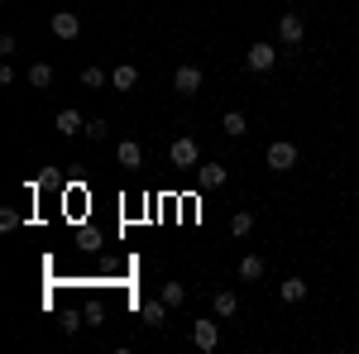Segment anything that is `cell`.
<instances>
[{"label": "cell", "mask_w": 359, "mask_h": 354, "mask_svg": "<svg viewBox=\"0 0 359 354\" xmlns=\"http://www.w3.org/2000/svg\"><path fill=\"white\" fill-rule=\"evenodd\" d=\"M269 168H273V172H292V168H297V144H292V139L269 144Z\"/></svg>", "instance_id": "6da1fadb"}, {"label": "cell", "mask_w": 359, "mask_h": 354, "mask_svg": "<svg viewBox=\"0 0 359 354\" xmlns=\"http://www.w3.org/2000/svg\"><path fill=\"white\" fill-rule=\"evenodd\" d=\"M168 158H172V168H196V163H201V149H196L192 135H182V139H172Z\"/></svg>", "instance_id": "7a4b0ae2"}, {"label": "cell", "mask_w": 359, "mask_h": 354, "mask_svg": "<svg viewBox=\"0 0 359 354\" xmlns=\"http://www.w3.org/2000/svg\"><path fill=\"white\" fill-rule=\"evenodd\" d=\"M225 182H230V168L225 163H196V187L201 191H216Z\"/></svg>", "instance_id": "3957f363"}, {"label": "cell", "mask_w": 359, "mask_h": 354, "mask_svg": "<svg viewBox=\"0 0 359 354\" xmlns=\"http://www.w3.org/2000/svg\"><path fill=\"white\" fill-rule=\"evenodd\" d=\"M278 62V48L273 43H249V53H245V67L249 72H269Z\"/></svg>", "instance_id": "277c9868"}, {"label": "cell", "mask_w": 359, "mask_h": 354, "mask_svg": "<svg viewBox=\"0 0 359 354\" xmlns=\"http://www.w3.org/2000/svg\"><path fill=\"white\" fill-rule=\"evenodd\" d=\"M201 82H206V77H201V67H196V62H182V67L172 72V86H177L182 96H196V91H201Z\"/></svg>", "instance_id": "5b68a950"}, {"label": "cell", "mask_w": 359, "mask_h": 354, "mask_svg": "<svg viewBox=\"0 0 359 354\" xmlns=\"http://www.w3.org/2000/svg\"><path fill=\"white\" fill-rule=\"evenodd\" d=\"M48 29H53V39H67V43H72V39L82 34V20H77L72 10H57L53 20H48Z\"/></svg>", "instance_id": "8992f818"}, {"label": "cell", "mask_w": 359, "mask_h": 354, "mask_svg": "<svg viewBox=\"0 0 359 354\" xmlns=\"http://www.w3.org/2000/svg\"><path fill=\"white\" fill-rule=\"evenodd\" d=\"M278 39H283V43H302L306 39L302 15H278Z\"/></svg>", "instance_id": "52a82bcc"}, {"label": "cell", "mask_w": 359, "mask_h": 354, "mask_svg": "<svg viewBox=\"0 0 359 354\" xmlns=\"http://www.w3.org/2000/svg\"><path fill=\"white\" fill-rule=\"evenodd\" d=\"M192 340H196V350H216L221 345V321H196Z\"/></svg>", "instance_id": "ba28073f"}, {"label": "cell", "mask_w": 359, "mask_h": 354, "mask_svg": "<svg viewBox=\"0 0 359 354\" xmlns=\"http://www.w3.org/2000/svg\"><path fill=\"white\" fill-rule=\"evenodd\" d=\"M53 130H57V135H82V130H86L82 110H72V106H67V110H57V115H53Z\"/></svg>", "instance_id": "9c48e42d"}, {"label": "cell", "mask_w": 359, "mask_h": 354, "mask_svg": "<svg viewBox=\"0 0 359 354\" xmlns=\"http://www.w3.org/2000/svg\"><path fill=\"white\" fill-rule=\"evenodd\" d=\"M115 163L120 168H139L144 163V149H139L135 139H120V144H115Z\"/></svg>", "instance_id": "30bf717a"}, {"label": "cell", "mask_w": 359, "mask_h": 354, "mask_svg": "<svg viewBox=\"0 0 359 354\" xmlns=\"http://www.w3.org/2000/svg\"><path fill=\"white\" fill-rule=\"evenodd\" d=\"M221 135H230V139H245L249 135L245 110H225V115H221Z\"/></svg>", "instance_id": "8fae6325"}, {"label": "cell", "mask_w": 359, "mask_h": 354, "mask_svg": "<svg viewBox=\"0 0 359 354\" xmlns=\"http://www.w3.org/2000/svg\"><path fill=\"white\" fill-rule=\"evenodd\" d=\"M135 82H139V67H135V62H120V67L111 72V86H115V91H135Z\"/></svg>", "instance_id": "7c38bea8"}, {"label": "cell", "mask_w": 359, "mask_h": 354, "mask_svg": "<svg viewBox=\"0 0 359 354\" xmlns=\"http://www.w3.org/2000/svg\"><path fill=\"white\" fill-rule=\"evenodd\" d=\"M278 297L287 301V306H297V301L306 297V282L297 278V273H292V278H283V287H278Z\"/></svg>", "instance_id": "4fadbf2b"}, {"label": "cell", "mask_w": 359, "mask_h": 354, "mask_svg": "<svg viewBox=\"0 0 359 354\" xmlns=\"http://www.w3.org/2000/svg\"><path fill=\"white\" fill-rule=\"evenodd\" d=\"M139 316H144V326H163V316H168V301H139Z\"/></svg>", "instance_id": "5bb4252c"}, {"label": "cell", "mask_w": 359, "mask_h": 354, "mask_svg": "<svg viewBox=\"0 0 359 354\" xmlns=\"http://www.w3.org/2000/svg\"><path fill=\"white\" fill-rule=\"evenodd\" d=\"M259 278H264V259L259 254H245L240 259V282H259Z\"/></svg>", "instance_id": "9a60e30c"}, {"label": "cell", "mask_w": 359, "mask_h": 354, "mask_svg": "<svg viewBox=\"0 0 359 354\" xmlns=\"http://www.w3.org/2000/svg\"><path fill=\"white\" fill-rule=\"evenodd\" d=\"M211 311H216V316H235V311H240V297H235V292H216V297H211Z\"/></svg>", "instance_id": "2e32d148"}, {"label": "cell", "mask_w": 359, "mask_h": 354, "mask_svg": "<svg viewBox=\"0 0 359 354\" xmlns=\"http://www.w3.org/2000/svg\"><path fill=\"white\" fill-rule=\"evenodd\" d=\"M230 235H235V240L254 235V211H235V220H230Z\"/></svg>", "instance_id": "e0dca14e"}, {"label": "cell", "mask_w": 359, "mask_h": 354, "mask_svg": "<svg viewBox=\"0 0 359 354\" xmlns=\"http://www.w3.org/2000/svg\"><path fill=\"white\" fill-rule=\"evenodd\" d=\"M48 82H53V67H48V62H29V86H39V91H43Z\"/></svg>", "instance_id": "ac0fdd59"}, {"label": "cell", "mask_w": 359, "mask_h": 354, "mask_svg": "<svg viewBox=\"0 0 359 354\" xmlns=\"http://www.w3.org/2000/svg\"><path fill=\"white\" fill-rule=\"evenodd\" d=\"M158 297H163L168 306H182V297H187V287H182V282H163V292H158Z\"/></svg>", "instance_id": "d6986e66"}, {"label": "cell", "mask_w": 359, "mask_h": 354, "mask_svg": "<svg viewBox=\"0 0 359 354\" xmlns=\"http://www.w3.org/2000/svg\"><path fill=\"white\" fill-rule=\"evenodd\" d=\"M106 130H111L106 120H86V130H82V135L91 139V144H101V139H106Z\"/></svg>", "instance_id": "ffe728a7"}, {"label": "cell", "mask_w": 359, "mask_h": 354, "mask_svg": "<svg viewBox=\"0 0 359 354\" xmlns=\"http://www.w3.org/2000/svg\"><path fill=\"white\" fill-rule=\"evenodd\" d=\"M82 86L101 91V86H106V72H101V67H86V72H82Z\"/></svg>", "instance_id": "44dd1931"}, {"label": "cell", "mask_w": 359, "mask_h": 354, "mask_svg": "<svg viewBox=\"0 0 359 354\" xmlns=\"http://www.w3.org/2000/svg\"><path fill=\"white\" fill-rule=\"evenodd\" d=\"M0 53H5V57L20 53V39H15V34H5V39H0Z\"/></svg>", "instance_id": "7402d4cb"}]
</instances>
